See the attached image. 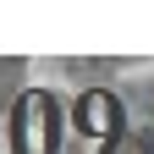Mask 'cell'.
<instances>
[{
  "instance_id": "1",
  "label": "cell",
  "mask_w": 154,
  "mask_h": 154,
  "mask_svg": "<svg viewBox=\"0 0 154 154\" xmlns=\"http://www.w3.org/2000/svg\"><path fill=\"white\" fill-rule=\"evenodd\" d=\"M11 154H61V110L50 94H28L11 116Z\"/></svg>"
}]
</instances>
